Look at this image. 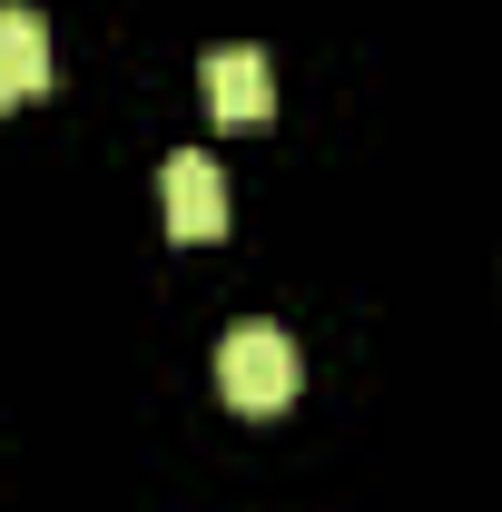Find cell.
<instances>
[{"instance_id": "cell-1", "label": "cell", "mask_w": 502, "mask_h": 512, "mask_svg": "<svg viewBox=\"0 0 502 512\" xmlns=\"http://www.w3.org/2000/svg\"><path fill=\"white\" fill-rule=\"evenodd\" d=\"M296 384H306V355H296V335H286V325L247 316V325H227V335H217V394H227L237 414H286V404H296Z\"/></svg>"}, {"instance_id": "cell-2", "label": "cell", "mask_w": 502, "mask_h": 512, "mask_svg": "<svg viewBox=\"0 0 502 512\" xmlns=\"http://www.w3.org/2000/svg\"><path fill=\"white\" fill-rule=\"evenodd\" d=\"M197 99H207V119H227V128H266L276 119V69H266V50H207L197 60Z\"/></svg>"}, {"instance_id": "cell-3", "label": "cell", "mask_w": 502, "mask_h": 512, "mask_svg": "<svg viewBox=\"0 0 502 512\" xmlns=\"http://www.w3.org/2000/svg\"><path fill=\"white\" fill-rule=\"evenodd\" d=\"M158 188H168V237H188V247L227 237V178H217V158L178 148V158L158 168Z\"/></svg>"}, {"instance_id": "cell-4", "label": "cell", "mask_w": 502, "mask_h": 512, "mask_svg": "<svg viewBox=\"0 0 502 512\" xmlns=\"http://www.w3.org/2000/svg\"><path fill=\"white\" fill-rule=\"evenodd\" d=\"M0 79H10V99H50V89H60L50 20H40L30 0H10V10H0Z\"/></svg>"}, {"instance_id": "cell-5", "label": "cell", "mask_w": 502, "mask_h": 512, "mask_svg": "<svg viewBox=\"0 0 502 512\" xmlns=\"http://www.w3.org/2000/svg\"><path fill=\"white\" fill-rule=\"evenodd\" d=\"M0 109H10V79H0Z\"/></svg>"}]
</instances>
